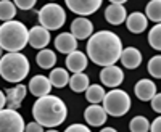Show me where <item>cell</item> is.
<instances>
[{
  "mask_svg": "<svg viewBox=\"0 0 161 132\" xmlns=\"http://www.w3.org/2000/svg\"><path fill=\"white\" fill-rule=\"evenodd\" d=\"M123 42L118 34L111 31H98L87 41V58L98 66H111L119 61Z\"/></svg>",
  "mask_w": 161,
  "mask_h": 132,
  "instance_id": "1",
  "label": "cell"
},
{
  "mask_svg": "<svg viewBox=\"0 0 161 132\" xmlns=\"http://www.w3.org/2000/svg\"><path fill=\"white\" fill-rule=\"evenodd\" d=\"M32 118L42 127L53 129L66 121L68 108L60 97L48 94L36 100V103L32 105Z\"/></svg>",
  "mask_w": 161,
  "mask_h": 132,
  "instance_id": "2",
  "label": "cell"
},
{
  "mask_svg": "<svg viewBox=\"0 0 161 132\" xmlns=\"http://www.w3.org/2000/svg\"><path fill=\"white\" fill-rule=\"evenodd\" d=\"M29 69V60L21 52H7L0 58V76L7 82L19 84L24 77H28Z\"/></svg>",
  "mask_w": 161,
  "mask_h": 132,
  "instance_id": "3",
  "label": "cell"
},
{
  "mask_svg": "<svg viewBox=\"0 0 161 132\" xmlns=\"http://www.w3.org/2000/svg\"><path fill=\"white\" fill-rule=\"evenodd\" d=\"M29 29L16 19L0 24V47L7 52H21L28 45Z\"/></svg>",
  "mask_w": 161,
  "mask_h": 132,
  "instance_id": "4",
  "label": "cell"
},
{
  "mask_svg": "<svg viewBox=\"0 0 161 132\" xmlns=\"http://www.w3.org/2000/svg\"><path fill=\"white\" fill-rule=\"evenodd\" d=\"M103 110L106 111V114H110L113 118H121L124 116L129 110H130V97L126 90L121 89H111L108 94H105L103 97Z\"/></svg>",
  "mask_w": 161,
  "mask_h": 132,
  "instance_id": "5",
  "label": "cell"
},
{
  "mask_svg": "<svg viewBox=\"0 0 161 132\" xmlns=\"http://www.w3.org/2000/svg\"><path fill=\"white\" fill-rule=\"evenodd\" d=\"M39 24L48 31H57L66 23V11L58 3H47L37 13Z\"/></svg>",
  "mask_w": 161,
  "mask_h": 132,
  "instance_id": "6",
  "label": "cell"
},
{
  "mask_svg": "<svg viewBox=\"0 0 161 132\" xmlns=\"http://www.w3.org/2000/svg\"><path fill=\"white\" fill-rule=\"evenodd\" d=\"M24 119L18 110H0V132H24Z\"/></svg>",
  "mask_w": 161,
  "mask_h": 132,
  "instance_id": "7",
  "label": "cell"
},
{
  "mask_svg": "<svg viewBox=\"0 0 161 132\" xmlns=\"http://www.w3.org/2000/svg\"><path fill=\"white\" fill-rule=\"evenodd\" d=\"M66 7L79 16L93 15L103 3V0H64Z\"/></svg>",
  "mask_w": 161,
  "mask_h": 132,
  "instance_id": "8",
  "label": "cell"
},
{
  "mask_svg": "<svg viewBox=\"0 0 161 132\" xmlns=\"http://www.w3.org/2000/svg\"><path fill=\"white\" fill-rule=\"evenodd\" d=\"M100 81L103 82V85L110 87V89H116L123 84L124 81V73L123 69L116 64L111 66H105V68L100 71Z\"/></svg>",
  "mask_w": 161,
  "mask_h": 132,
  "instance_id": "9",
  "label": "cell"
},
{
  "mask_svg": "<svg viewBox=\"0 0 161 132\" xmlns=\"http://www.w3.org/2000/svg\"><path fill=\"white\" fill-rule=\"evenodd\" d=\"M28 44L32 48H37V50L47 48V45L50 44V31L42 28L40 24L34 26V28H31L29 32H28Z\"/></svg>",
  "mask_w": 161,
  "mask_h": 132,
  "instance_id": "10",
  "label": "cell"
},
{
  "mask_svg": "<svg viewBox=\"0 0 161 132\" xmlns=\"http://www.w3.org/2000/svg\"><path fill=\"white\" fill-rule=\"evenodd\" d=\"M71 34L77 41H86L93 34V23L86 16H79L71 23Z\"/></svg>",
  "mask_w": 161,
  "mask_h": 132,
  "instance_id": "11",
  "label": "cell"
},
{
  "mask_svg": "<svg viewBox=\"0 0 161 132\" xmlns=\"http://www.w3.org/2000/svg\"><path fill=\"white\" fill-rule=\"evenodd\" d=\"M84 119L92 127H100L106 123L108 114H106V111L103 110L102 105H90V107H87L86 111H84Z\"/></svg>",
  "mask_w": 161,
  "mask_h": 132,
  "instance_id": "12",
  "label": "cell"
},
{
  "mask_svg": "<svg viewBox=\"0 0 161 132\" xmlns=\"http://www.w3.org/2000/svg\"><path fill=\"white\" fill-rule=\"evenodd\" d=\"M26 94H28V87L24 84H16L15 87H11L5 92V97H7V107L10 110H18L21 107L23 100L26 98Z\"/></svg>",
  "mask_w": 161,
  "mask_h": 132,
  "instance_id": "13",
  "label": "cell"
},
{
  "mask_svg": "<svg viewBox=\"0 0 161 132\" xmlns=\"http://www.w3.org/2000/svg\"><path fill=\"white\" fill-rule=\"evenodd\" d=\"M119 61L123 63V66L126 69H136L142 64V53L136 47H126L121 52Z\"/></svg>",
  "mask_w": 161,
  "mask_h": 132,
  "instance_id": "14",
  "label": "cell"
},
{
  "mask_svg": "<svg viewBox=\"0 0 161 132\" xmlns=\"http://www.w3.org/2000/svg\"><path fill=\"white\" fill-rule=\"evenodd\" d=\"M29 92L34 95V97H44V95H48L50 90H52V84L48 81V77L44 76V74H36L31 81H29V85H28Z\"/></svg>",
  "mask_w": 161,
  "mask_h": 132,
  "instance_id": "15",
  "label": "cell"
},
{
  "mask_svg": "<svg viewBox=\"0 0 161 132\" xmlns=\"http://www.w3.org/2000/svg\"><path fill=\"white\" fill-rule=\"evenodd\" d=\"M87 63H89V58L84 52H79V50H74L71 53H68L66 57V68L68 71H71L73 74L74 73H84V69L87 68Z\"/></svg>",
  "mask_w": 161,
  "mask_h": 132,
  "instance_id": "16",
  "label": "cell"
},
{
  "mask_svg": "<svg viewBox=\"0 0 161 132\" xmlns=\"http://www.w3.org/2000/svg\"><path fill=\"white\" fill-rule=\"evenodd\" d=\"M134 92L136 97L142 102H150L153 95L156 94V84L152 79H140V81L134 85Z\"/></svg>",
  "mask_w": 161,
  "mask_h": 132,
  "instance_id": "17",
  "label": "cell"
},
{
  "mask_svg": "<svg viewBox=\"0 0 161 132\" xmlns=\"http://www.w3.org/2000/svg\"><path fill=\"white\" fill-rule=\"evenodd\" d=\"M55 48L60 53H71L77 50V39L71 32H61L55 37Z\"/></svg>",
  "mask_w": 161,
  "mask_h": 132,
  "instance_id": "18",
  "label": "cell"
},
{
  "mask_svg": "<svg viewBox=\"0 0 161 132\" xmlns=\"http://www.w3.org/2000/svg\"><path fill=\"white\" fill-rule=\"evenodd\" d=\"M127 18V11L124 8V5H118V3H111L106 7L105 10V19L113 26H119L123 24Z\"/></svg>",
  "mask_w": 161,
  "mask_h": 132,
  "instance_id": "19",
  "label": "cell"
},
{
  "mask_svg": "<svg viewBox=\"0 0 161 132\" xmlns=\"http://www.w3.org/2000/svg\"><path fill=\"white\" fill-rule=\"evenodd\" d=\"M126 26L127 29L132 32V34H140L147 29V26H148V19L143 13L140 11H134L130 15H127L126 18Z\"/></svg>",
  "mask_w": 161,
  "mask_h": 132,
  "instance_id": "20",
  "label": "cell"
},
{
  "mask_svg": "<svg viewBox=\"0 0 161 132\" xmlns=\"http://www.w3.org/2000/svg\"><path fill=\"white\" fill-rule=\"evenodd\" d=\"M48 81H50L52 87L63 89L64 85H68V82H69V74H68V69H63V68H53V69L50 71Z\"/></svg>",
  "mask_w": 161,
  "mask_h": 132,
  "instance_id": "21",
  "label": "cell"
},
{
  "mask_svg": "<svg viewBox=\"0 0 161 132\" xmlns=\"http://www.w3.org/2000/svg\"><path fill=\"white\" fill-rule=\"evenodd\" d=\"M36 61L42 69H52L57 63V55H55V52L50 50V48H42V50H39Z\"/></svg>",
  "mask_w": 161,
  "mask_h": 132,
  "instance_id": "22",
  "label": "cell"
},
{
  "mask_svg": "<svg viewBox=\"0 0 161 132\" xmlns=\"http://www.w3.org/2000/svg\"><path fill=\"white\" fill-rule=\"evenodd\" d=\"M68 85L71 87L73 92H76V94L86 92V89L90 85L89 76L84 74V73H74L73 76H69V82H68Z\"/></svg>",
  "mask_w": 161,
  "mask_h": 132,
  "instance_id": "23",
  "label": "cell"
},
{
  "mask_svg": "<svg viewBox=\"0 0 161 132\" xmlns=\"http://www.w3.org/2000/svg\"><path fill=\"white\" fill-rule=\"evenodd\" d=\"M105 89L100 85V84H90L87 89H86V100L92 105H100L103 102V97H105Z\"/></svg>",
  "mask_w": 161,
  "mask_h": 132,
  "instance_id": "24",
  "label": "cell"
},
{
  "mask_svg": "<svg viewBox=\"0 0 161 132\" xmlns=\"http://www.w3.org/2000/svg\"><path fill=\"white\" fill-rule=\"evenodd\" d=\"M145 16L153 23L161 21V0H150L145 7Z\"/></svg>",
  "mask_w": 161,
  "mask_h": 132,
  "instance_id": "25",
  "label": "cell"
},
{
  "mask_svg": "<svg viewBox=\"0 0 161 132\" xmlns=\"http://www.w3.org/2000/svg\"><path fill=\"white\" fill-rule=\"evenodd\" d=\"M16 16V7L10 0H0V21H11Z\"/></svg>",
  "mask_w": 161,
  "mask_h": 132,
  "instance_id": "26",
  "label": "cell"
},
{
  "mask_svg": "<svg viewBox=\"0 0 161 132\" xmlns=\"http://www.w3.org/2000/svg\"><path fill=\"white\" fill-rule=\"evenodd\" d=\"M129 129L130 132H148L150 129V121L145 116H136L132 118L129 123Z\"/></svg>",
  "mask_w": 161,
  "mask_h": 132,
  "instance_id": "27",
  "label": "cell"
},
{
  "mask_svg": "<svg viewBox=\"0 0 161 132\" xmlns=\"http://www.w3.org/2000/svg\"><path fill=\"white\" fill-rule=\"evenodd\" d=\"M148 44L152 48L161 50V26H159V23H156L148 31Z\"/></svg>",
  "mask_w": 161,
  "mask_h": 132,
  "instance_id": "28",
  "label": "cell"
},
{
  "mask_svg": "<svg viewBox=\"0 0 161 132\" xmlns=\"http://www.w3.org/2000/svg\"><path fill=\"white\" fill-rule=\"evenodd\" d=\"M147 69H148V74L155 79L161 77V57L155 55L153 58H150L148 64H147Z\"/></svg>",
  "mask_w": 161,
  "mask_h": 132,
  "instance_id": "29",
  "label": "cell"
},
{
  "mask_svg": "<svg viewBox=\"0 0 161 132\" xmlns=\"http://www.w3.org/2000/svg\"><path fill=\"white\" fill-rule=\"evenodd\" d=\"M13 3H15V7L16 8H19V10H31V8H34V5L37 3V0H13Z\"/></svg>",
  "mask_w": 161,
  "mask_h": 132,
  "instance_id": "30",
  "label": "cell"
},
{
  "mask_svg": "<svg viewBox=\"0 0 161 132\" xmlns=\"http://www.w3.org/2000/svg\"><path fill=\"white\" fill-rule=\"evenodd\" d=\"M150 103H152V110L155 111V113H161V94H156L153 95V98L150 100Z\"/></svg>",
  "mask_w": 161,
  "mask_h": 132,
  "instance_id": "31",
  "label": "cell"
},
{
  "mask_svg": "<svg viewBox=\"0 0 161 132\" xmlns=\"http://www.w3.org/2000/svg\"><path fill=\"white\" fill-rule=\"evenodd\" d=\"M64 132H92V130L84 124H71L64 129Z\"/></svg>",
  "mask_w": 161,
  "mask_h": 132,
  "instance_id": "32",
  "label": "cell"
},
{
  "mask_svg": "<svg viewBox=\"0 0 161 132\" xmlns=\"http://www.w3.org/2000/svg\"><path fill=\"white\" fill-rule=\"evenodd\" d=\"M24 132H44V127L40 126L39 123L32 121V123H29V124L24 126Z\"/></svg>",
  "mask_w": 161,
  "mask_h": 132,
  "instance_id": "33",
  "label": "cell"
},
{
  "mask_svg": "<svg viewBox=\"0 0 161 132\" xmlns=\"http://www.w3.org/2000/svg\"><path fill=\"white\" fill-rule=\"evenodd\" d=\"M148 132H161V118L158 116L156 119L150 124V129H148Z\"/></svg>",
  "mask_w": 161,
  "mask_h": 132,
  "instance_id": "34",
  "label": "cell"
},
{
  "mask_svg": "<svg viewBox=\"0 0 161 132\" xmlns=\"http://www.w3.org/2000/svg\"><path fill=\"white\" fill-rule=\"evenodd\" d=\"M7 107V97H5V92L0 90V110H3Z\"/></svg>",
  "mask_w": 161,
  "mask_h": 132,
  "instance_id": "35",
  "label": "cell"
},
{
  "mask_svg": "<svg viewBox=\"0 0 161 132\" xmlns=\"http://www.w3.org/2000/svg\"><path fill=\"white\" fill-rule=\"evenodd\" d=\"M127 0H110V3H118V5H124Z\"/></svg>",
  "mask_w": 161,
  "mask_h": 132,
  "instance_id": "36",
  "label": "cell"
},
{
  "mask_svg": "<svg viewBox=\"0 0 161 132\" xmlns=\"http://www.w3.org/2000/svg\"><path fill=\"white\" fill-rule=\"evenodd\" d=\"M100 132H118L116 129H113V127H103Z\"/></svg>",
  "mask_w": 161,
  "mask_h": 132,
  "instance_id": "37",
  "label": "cell"
},
{
  "mask_svg": "<svg viewBox=\"0 0 161 132\" xmlns=\"http://www.w3.org/2000/svg\"><path fill=\"white\" fill-rule=\"evenodd\" d=\"M44 132H58L57 129H47V130H44Z\"/></svg>",
  "mask_w": 161,
  "mask_h": 132,
  "instance_id": "38",
  "label": "cell"
},
{
  "mask_svg": "<svg viewBox=\"0 0 161 132\" xmlns=\"http://www.w3.org/2000/svg\"><path fill=\"white\" fill-rule=\"evenodd\" d=\"M2 55H3V48L0 47V58H2Z\"/></svg>",
  "mask_w": 161,
  "mask_h": 132,
  "instance_id": "39",
  "label": "cell"
}]
</instances>
